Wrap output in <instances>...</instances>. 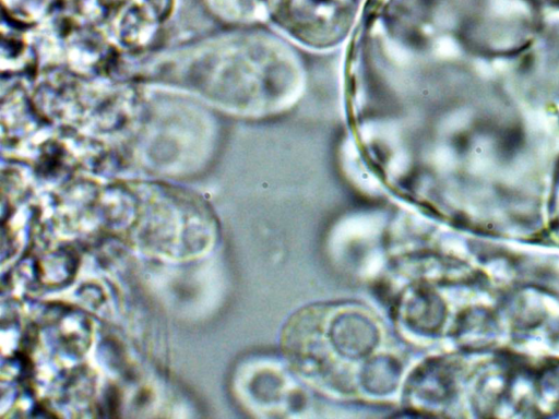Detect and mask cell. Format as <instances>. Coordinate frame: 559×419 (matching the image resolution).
Returning a JSON list of instances; mask_svg holds the SVG:
<instances>
[{"label":"cell","instance_id":"obj_1","mask_svg":"<svg viewBox=\"0 0 559 419\" xmlns=\"http://www.w3.org/2000/svg\"><path fill=\"white\" fill-rule=\"evenodd\" d=\"M108 20L118 39L130 48H141L156 36L171 12L173 0H105Z\"/></svg>","mask_w":559,"mask_h":419},{"label":"cell","instance_id":"obj_2","mask_svg":"<svg viewBox=\"0 0 559 419\" xmlns=\"http://www.w3.org/2000/svg\"><path fill=\"white\" fill-rule=\"evenodd\" d=\"M286 26L306 36L335 35L346 20L353 0H265Z\"/></svg>","mask_w":559,"mask_h":419},{"label":"cell","instance_id":"obj_3","mask_svg":"<svg viewBox=\"0 0 559 419\" xmlns=\"http://www.w3.org/2000/svg\"><path fill=\"white\" fill-rule=\"evenodd\" d=\"M58 0H2L8 17L27 25L47 17Z\"/></svg>","mask_w":559,"mask_h":419}]
</instances>
